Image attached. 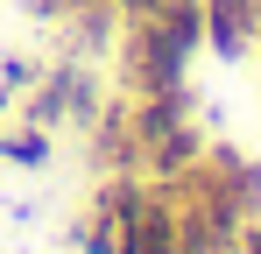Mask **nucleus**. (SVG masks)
Masks as SVG:
<instances>
[{"mask_svg": "<svg viewBox=\"0 0 261 254\" xmlns=\"http://www.w3.org/2000/svg\"><path fill=\"white\" fill-rule=\"evenodd\" d=\"M0 156H7V163H43V134H7V141H0Z\"/></svg>", "mask_w": 261, "mask_h": 254, "instance_id": "obj_2", "label": "nucleus"}, {"mask_svg": "<svg viewBox=\"0 0 261 254\" xmlns=\"http://www.w3.org/2000/svg\"><path fill=\"white\" fill-rule=\"evenodd\" d=\"M261 29V0H212V49L240 57V42Z\"/></svg>", "mask_w": 261, "mask_h": 254, "instance_id": "obj_1", "label": "nucleus"}]
</instances>
